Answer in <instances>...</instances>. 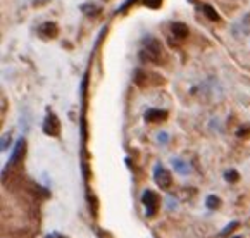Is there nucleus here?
<instances>
[{
  "mask_svg": "<svg viewBox=\"0 0 250 238\" xmlns=\"http://www.w3.org/2000/svg\"><path fill=\"white\" fill-rule=\"evenodd\" d=\"M154 176H155V181H157V185L161 188H169L171 187V174H169L167 169H164V168L159 166V168L155 169Z\"/></svg>",
  "mask_w": 250,
  "mask_h": 238,
  "instance_id": "obj_4",
  "label": "nucleus"
},
{
  "mask_svg": "<svg viewBox=\"0 0 250 238\" xmlns=\"http://www.w3.org/2000/svg\"><path fill=\"white\" fill-rule=\"evenodd\" d=\"M57 31H59V29H57V26H55L54 22H45L40 28V35L45 38H55L57 37Z\"/></svg>",
  "mask_w": 250,
  "mask_h": 238,
  "instance_id": "obj_7",
  "label": "nucleus"
},
{
  "mask_svg": "<svg viewBox=\"0 0 250 238\" xmlns=\"http://www.w3.org/2000/svg\"><path fill=\"white\" fill-rule=\"evenodd\" d=\"M202 9H204V12H206V16L210 19V21H219V16H217V12L214 11L210 5H204Z\"/></svg>",
  "mask_w": 250,
  "mask_h": 238,
  "instance_id": "obj_9",
  "label": "nucleus"
},
{
  "mask_svg": "<svg viewBox=\"0 0 250 238\" xmlns=\"http://www.w3.org/2000/svg\"><path fill=\"white\" fill-rule=\"evenodd\" d=\"M43 131L47 133L48 136H57L61 131V125H59V119L54 116V114H48L47 119L43 123Z\"/></svg>",
  "mask_w": 250,
  "mask_h": 238,
  "instance_id": "obj_3",
  "label": "nucleus"
},
{
  "mask_svg": "<svg viewBox=\"0 0 250 238\" xmlns=\"http://www.w3.org/2000/svg\"><path fill=\"white\" fill-rule=\"evenodd\" d=\"M155 80L162 81V78L155 76V74H152V73H147V71H138V73H136V83L140 85V87H147V85H150V83H155Z\"/></svg>",
  "mask_w": 250,
  "mask_h": 238,
  "instance_id": "obj_5",
  "label": "nucleus"
},
{
  "mask_svg": "<svg viewBox=\"0 0 250 238\" xmlns=\"http://www.w3.org/2000/svg\"><path fill=\"white\" fill-rule=\"evenodd\" d=\"M48 238H52V237H48Z\"/></svg>",
  "mask_w": 250,
  "mask_h": 238,
  "instance_id": "obj_13",
  "label": "nucleus"
},
{
  "mask_svg": "<svg viewBox=\"0 0 250 238\" xmlns=\"http://www.w3.org/2000/svg\"><path fill=\"white\" fill-rule=\"evenodd\" d=\"M140 57L147 63H162V57H164V50H162L161 43L155 40H148L145 43L144 50L140 52Z\"/></svg>",
  "mask_w": 250,
  "mask_h": 238,
  "instance_id": "obj_1",
  "label": "nucleus"
},
{
  "mask_svg": "<svg viewBox=\"0 0 250 238\" xmlns=\"http://www.w3.org/2000/svg\"><path fill=\"white\" fill-rule=\"evenodd\" d=\"M166 117H167V112H166V110H157V109H150L145 114V119H147L148 123H161V121H164Z\"/></svg>",
  "mask_w": 250,
  "mask_h": 238,
  "instance_id": "obj_6",
  "label": "nucleus"
},
{
  "mask_svg": "<svg viewBox=\"0 0 250 238\" xmlns=\"http://www.w3.org/2000/svg\"><path fill=\"white\" fill-rule=\"evenodd\" d=\"M226 180H228V181H235V180H238V174H236V173H233V171L226 173Z\"/></svg>",
  "mask_w": 250,
  "mask_h": 238,
  "instance_id": "obj_12",
  "label": "nucleus"
},
{
  "mask_svg": "<svg viewBox=\"0 0 250 238\" xmlns=\"http://www.w3.org/2000/svg\"><path fill=\"white\" fill-rule=\"evenodd\" d=\"M144 2H145V5H147V7L155 9V7H159V5H161L162 0H144Z\"/></svg>",
  "mask_w": 250,
  "mask_h": 238,
  "instance_id": "obj_11",
  "label": "nucleus"
},
{
  "mask_svg": "<svg viewBox=\"0 0 250 238\" xmlns=\"http://www.w3.org/2000/svg\"><path fill=\"white\" fill-rule=\"evenodd\" d=\"M171 33H173L178 40H183L185 37H188V28L185 24H181V22H174V24L171 26Z\"/></svg>",
  "mask_w": 250,
  "mask_h": 238,
  "instance_id": "obj_8",
  "label": "nucleus"
},
{
  "mask_svg": "<svg viewBox=\"0 0 250 238\" xmlns=\"http://www.w3.org/2000/svg\"><path fill=\"white\" fill-rule=\"evenodd\" d=\"M142 202H144L145 209H147L148 216H154L159 209V197L157 194H154L152 190H145L144 195H142Z\"/></svg>",
  "mask_w": 250,
  "mask_h": 238,
  "instance_id": "obj_2",
  "label": "nucleus"
},
{
  "mask_svg": "<svg viewBox=\"0 0 250 238\" xmlns=\"http://www.w3.org/2000/svg\"><path fill=\"white\" fill-rule=\"evenodd\" d=\"M207 205H209L210 209H216L217 205H219V200H217V197H214V195H212V197L207 198Z\"/></svg>",
  "mask_w": 250,
  "mask_h": 238,
  "instance_id": "obj_10",
  "label": "nucleus"
}]
</instances>
